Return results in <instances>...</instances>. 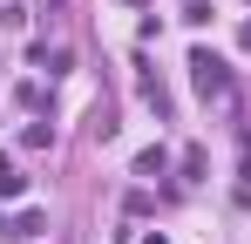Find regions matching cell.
<instances>
[{
    "label": "cell",
    "instance_id": "obj_1",
    "mask_svg": "<svg viewBox=\"0 0 251 244\" xmlns=\"http://www.w3.org/2000/svg\"><path fill=\"white\" fill-rule=\"evenodd\" d=\"M190 75H197V95H204V102H224V95H231V68H224L217 54H204V48L190 54Z\"/></svg>",
    "mask_w": 251,
    "mask_h": 244
}]
</instances>
